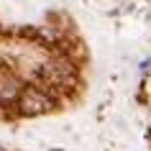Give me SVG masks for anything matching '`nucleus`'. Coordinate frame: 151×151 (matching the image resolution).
I'll list each match as a JSON object with an SVG mask.
<instances>
[]
</instances>
